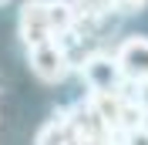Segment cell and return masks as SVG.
<instances>
[{
    "label": "cell",
    "mask_w": 148,
    "mask_h": 145,
    "mask_svg": "<svg viewBox=\"0 0 148 145\" xmlns=\"http://www.w3.org/2000/svg\"><path fill=\"white\" fill-rule=\"evenodd\" d=\"M27 68L37 81L44 84H61L74 71V57L64 47V41H44V44L27 47Z\"/></svg>",
    "instance_id": "obj_1"
},
{
    "label": "cell",
    "mask_w": 148,
    "mask_h": 145,
    "mask_svg": "<svg viewBox=\"0 0 148 145\" xmlns=\"http://www.w3.org/2000/svg\"><path fill=\"white\" fill-rule=\"evenodd\" d=\"M88 91H125V74H121L114 51H91L74 64Z\"/></svg>",
    "instance_id": "obj_2"
},
{
    "label": "cell",
    "mask_w": 148,
    "mask_h": 145,
    "mask_svg": "<svg viewBox=\"0 0 148 145\" xmlns=\"http://www.w3.org/2000/svg\"><path fill=\"white\" fill-rule=\"evenodd\" d=\"M17 34L24 41V47L44 44V41H57L47 20V0H24L17 10Z\"/></svg>",
    "instance_id": "obj_3"
},
{
    "label": "cell",
    "mask_w": 148,
    "mask_h": 145,
    "mask_svg": "<svg viewBox=\"0 0 148 145\" xmlns=\"http://www.w3.org/2000/svg\"><path fill=\"white\" fill-rule=\"evenodd\" d=\"M114 61H118L125 81L145 84V81H148V37L128 34L118 47H114Z\"/></svg>",
    "instance_id": "obj_4"
},
{
    "label": "cell",
    "mask_w": 148,
    "mask_h": 145,
    "mask_svg": "<svg viewBox=\"0 0 148 145\" xmlns=\"http://www.w3.org/2000/svg\"><path fill=\"white\" fill-rule=\"evenodd\" d=\"M34 145H77V138H74V132H71V122H67V108L54 111L44 125L37 128Z\"/></svg>",
    "instance_id": "obj_5"
},
{
    "label": "cell",
    "mask_w": 148,
    "mask_h": 145,
    "mask_svg": "<svg viewBox=\"0 0 148 145\" xmlns=\"http://www.w3.org/2000/svg\"><path fill=\"white\" fill-rule=\"evenodd\" d=\"M47 20H51V30H54L57 41H64L67 34H74V27H77V7H74V0H47Z\"/></svg>",
    "instance_id": "obj_6"
},
{
    "label": "cell",
    "mask_w": 148,
    "mask_h": 145,
    "mask_svg": "<svg viewBox=\"0 0 148 145\" xmlns=\"http://www.w3.org/2000/svg\"><path fill=\"white\" fill-rule=\"evenodd\" d=\"M148 7V0H114V14L128 17V14H141Z\"/></svg>",
    "instance_id": "obj_7"
},
{
    "label": "cell",
    "mask_w": 148,
    "mask_h": 145,
    "mask_svg": "<svg viewBox=\"0 0 148 145\" xmlns=\"http://www.w3.org/2000/svg\"><path fill=\"white\" fill-rule=\"evenodd\" d=\"M121 145H148V125L135 128V132H125L121 135Z\"/></svg>",
    "instance_id": "obj_8"
},
{
    "label": "cell",
    "mask_w": 148,
    "mask_h": 145,
    "mask_svg": "<svg viewBox=\"0 0 148 145\" xmlns=\"http://www.w3.org/2000/svg\"><path fill=\"white\" fill-rule=\"evenodd\" d=\"M3 3H7V0H0V7H3Z\"/></svg>",
    "instance_id": "obj_9"
},
{
    "label": "cell",
    "mask_w": 148,
    "mask_h": 145,
    "mask_svg": "<svg viewBox=\"0 0 148 145\" xmlns=\"http://www.w3.org/2000/svg\"><path fill=\"white\" fill-rule=\"evenodd\" d=\"M0 88H3V78H0Z\"/></svg>",
    "instance_id": "obj_10"
}]
</instances>
